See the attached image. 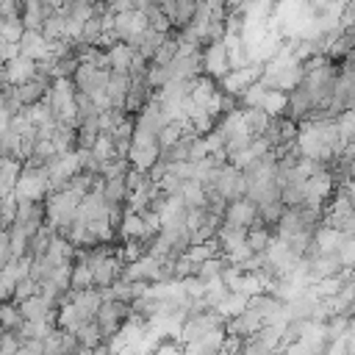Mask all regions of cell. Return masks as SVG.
<instances>
[{
  "instance_id": "35",
  "label": "cell",
  "mask_w": 355,
  "mask_h": 355,
  "mask_svg": "<svg viewBox=\"0 0 355 355\" xmlns=\"http://www.w3.org/2000/svg\"><path fill=\"white\" fill-rule=\"evenodd\" d=\"M283 214H286V205L280 202V200H275V202H266V205H261L258 208V219L263 222V225H277L280 219H283Z\"/></svg>"
},
{
  "instance_id": "26",
  "label": "cell",
  "mask_w": 355,
  "mask_h": 355,
  "mask_svg": "<svg viewBox=\"0 0 355 355\" xmlns=\"http://www.w3.org/2000/svg\"><path fill=\"white\" fill-rule=\"evenodd\" d=\"M25 324L17 302H0V330L3 333H19Z\"/></svg>"
},
{
  "instance_id": "21",
  "label": "cell",
  "mask_w": 355,
  "mask_h": 355,
  "mask_svg": "<svg viewBox=\"0 0 355 355\" xmlns=\"http://www.w3.org/2000/svg\"><path fill=\"white\" fill-rule=\"evenodd\" d=\"M128 89H130V72H111L108 75V97H111V105L114 108H122L125 105Z\"/></svg>"
},
{
  "instance_id": "16",
  "label": "cell",
  "mask_w": 355,
  "mask_h": 355,
  "mask_svg": "<svg viewBox=\"0 0 355 355\" xmlns=\"http://www.w3.org/2000/svg\"><path fill=\"white\" fill-rule=\"evenodd\" d=\"M272 241H275V230L269 225H263L261 219L252 227H247V247H250L252 255H263Z\"/></svg>"
},
{
  "instance_id": "28",
  "label": "cell",
  "mask_w": 355,
  "mask_h": 355,
  "mask_svg": "<svg viewBox=\"0 0 355 355\" xmlns=\"http://www.w3.org/2000/svg\"><path fill=\"white\" fill-rule=\"evenodd\" d=\"M225 266H230L225 258H211V261H205V263L197 266V275H194V277H197L202 286H208V283H214V280H222Z\"/></svg>"
},
{
  "instance_id": "30",
  "label": "cell",
  "mask_w": 355,
  "mask_h": 355,
  "mask_svg": "<svg viewBox=\"0 0 355 355\" xmlns=\"http://www.w3.org/2000/svg\"><path fill=\"white\" fill-rule=\"evenodd\" d=\"M241 114H244V122H247V128L252 130V136H263L266 128L272 125V116H269L266 111H261V108H244Z\"/></svg>"
},
{
  "instance_id": "42",
  "label": "cell",
  "mask_w": 355,
  "mask_h": 355,
  "mask_svg": "<svg viewBox=\"0 0 355 355\" xmlns=\"http://www.w3.org/2000/svg\"><path fill=\"white\" fill-rule=\"evenodd\" d=\"M155 355H183V349L178 347V341H161Z\"/></svg>"
},
{
  "instance_id": "9",
  "label": "cell",
  "mask_w": 355,
  "mask_h": 355,
  "mask_svg": "<svg viewBox=\"0 0 355 355\" xmlns=\"http://www.w3.org/2000/svg\"><path fill=\"white\" fill-rule=\"evenodd\" d=\"M161 11L166 14L172 31H183L191 25L194 14H197V3L194 0H164L161 3Z\"/></svg>"
},
{
  "instance_id": "40",
  "label": "cell",
  "mask_w": 355,
  "mask_h": 355,
  "mask_svg": "<svg viewBox=\"0 0 355 355\" xmlns=\"http://www.w3.org/2000/svg\"><path fill=\"white\" fill-rule=\"evenodd\" d=\"M22 8H25V3L0 0V17H3V19H22Z\"/></svg>"
},
{
  "instance_id": "39",
  "label": "cell",
  "mask_w": 355,
  "mask_h": 355,
  "mask_svg": "<svg viewBox=\"0 0 355 355\" xmlns=\"http://www.w3.org/2000/svg\"><path fill=\"white\" fill-rule=\"evenodd\" d=\"M19 349H22L19 333H3L0 336V355H19Z\"/></svg>"
},
{
  "instance_id": "2",
  "label": "cell",
  "mask_w": 355,
  "mask_h": 355,
  "mask_svg": "<svg viewBox=\"0 0 355 355\" xmlns=\"http://www.w3.org/2000/svg\"><path fill=\"white\" fill-rule=\"evenodd\" d=\"M128 319H130V305L116 302V300H103V305H100V311L94 316V322H97V327H100L105 341L119 336V330L128 324Z\"/></svg>"
},
{
  "instance_id": "31",
  "label": "cell",
  "mask_w": 355,
  "mask_h": 355,
  "mask_svg": "<svg viewBox=\"0 0 355 355\" xmlns=\"http://www.w3.org/2000/svg\"><path fill=\"white\" fill-rule=\"evenodd\" d=\"M227 297H230V288H227L222 280H214V283H208V286H205L202 302H205V308H208V311H216Z\"/></svg>"
},
{
  "instance_id": "18",
  "label": "cell",
  "mask_w": 355,
  "mask_h": 355,
  "mask_svg": "<svg viewBox=\"0 0 355 355\" xmlns=\"http://www.w3.org/2000/svg\"><path fill=\"white\" fill-rule=\"evenodd\" d=\"M108 53V64H111V72H130L133 67V58H136V50L125 42H116L114 47L105 50Z\"/></svg>"
},
{
  "instance_id": "44",
  "label": "cell",
  "mask_w": 355,
  "mask_h": 355,
  "mask_svg": "<svg viewBox=\"0 0 355 355\" xmlns=\"http://www.w3.org/2000/svg\"><path fill=\"white\" fill-rule=\"evenodd\" d=\"M349 283H352V288H355V272H349Z\"/></svg>"
},
{
  "instance_id": "3",
  "label": "cell",
  "mask_w": 355,
  "mask_h": 355,
  "mask_svg": "<svg viewBox=\"0 0 355 355\" xmlns=\"http://www.w3.org/2000/svg\"><path fill=\"white\" fill-rule=\"evenodd\" d=\"M263 67H266V64L252 61V64H247V67H241V69H230V72L219 80L222 92H225V94H230V97H239V100H241V94L263 78Z\"/></svg>"
},
{
  "instance_id": "10",
  "label": "cell",
  "mask_w": 355,
  "mask_h": 355,
  "mask_svg": "<svg viewBox=\"0 0 355 355\" xmlns=\"http://www.w3.org/2000/svg\"><path fill=\"white\" fill-rule=\"evenodd\" d=\"M55 11H58V3H50V0H44V3H39V0H28L25 8H22V28H25V31H39V33H42L44 22H47Z\"/></svg>"
},
{
  "instance_id": "41",
  "label": "cell",
  "mask_w": 355,
  "mask_h": 355,
  "mask_svg": "<svg viewBox=\"0 0 355 355\" xmlns=\"http://www.w3.org/2000/svg\"><path fill=\"white\" fill-rule=\"evenodd\" d=\"M11 261H14V255H11V236H8V230L3 227V230H0V272H3Z\"/></svg>"
},
{
  "instance_id": "20",
  "label": "cell",
  "mask_w": 355,
  "mask_h": 355,
  "mask_svg": "<svg viewBox=\"0 0 355 355\" xmlns=\"http://www.w3.org/2000/svg\"><path fill=\"white\" fill-rule=\"evenodd\" d=\"M180 200H183L186 211H202L205 202H208V191L197 180H186L183 189H180Z\"/></svg>"
},
{
  "instance_id": "22",
  "label": "cell",
  "mask_w": 355,
  "mask_h": 355,
  "mask_svg": "<svg viewBox=\"0 0 355 355\" xmlns=\"http://www.w3.org/2000/svg\"><path fill=\"white\" fill-rule=\"evenodd\" d=\"M119 236L125 239V241H130V239H155L150 230H147V225H144V219L139 216V214H125V219H122V227H119Z\"/></svg>"
},
{
  "instance_id": "23",
  "label": "cell",
  "mask_w": 355,
  "mask_h": 355,
  "mask_svg": "<svg viewBox=\"0 0 355 355\" xmlns=\"http://www.w3.org/2000/svg\"><path fill=\"white\" fill-rule=\"evenodd\" d=\"M75 338H78L80 349H97V347L105 344V338H103V333H100V327H97L94 319H92V322H83V324L75 330Z\"/></svg>"
},
{
  "instance_id": "5",
  "label": "cell",
  "mask_w": 355,
  "mask_h": 355,
  "mask_svg": "<svg viewBox=\"0 0 355 355\" xmlns=\"http://www.w3.org/2000/svg\"><path fill=\"white\" fill-rule=\"evenodd\" d=\"M202 72L211 75L214 80H222L230 72V55H227V44L225 42L205 44V50H202Z\"/></svg>"
},
{
  "instance_id": "32",
  "label": "cell",
  "mask_w": 355,
  "mask_h": 355,
  "mask_svg": "<svg viewBox=\"0 0 355 355\" xmlns=\"http://www.w3.org/2000/svg\"><path fill=\"white\" fill-rule=\"evenodd\" d=\"M92 155H94L100 164H108L111 158H119L116 150H114L111 133H100V136H97V141H94V147H92Z\"/></svg>"
},
{
  "instance_id": "7",
  "label": "cell",
  "mask_w": 355,
  "mask_h": 355,
  "mask_svg": "<svg viewBox=\"0 0 355 355\" xmlns=\"http://www.w3.org/2000/svg\"><path fill=\"white\" fill-rule=\"evenodd\" d=\"M122 277H125V280H133V283H147V286H153V283L161 280V261L153 258V255H144V258L128 263L125 272H122Z\"/></svg>"
},
{
  "instance_id": "14",
  "label": "cell",
  "mask_w": 355,
  "mask_h": 355,
  "mask_svg": "<svg viewBox=\"0 0 355 355\" xmlns=\"http://www.w3.org/2000/svg\"><path fill=\"white\" fill-rule=\"evenodd\" d=\"M72 305L78 308V316L83 322H92L103 305V291L100 288H86V291H72Z\"/></svg>"
},
{
  "instance_id": "34",
  "label": "cell",
  "mask_w": 355,
  "mask_h": 355,
  "mask_svg": "<svg viewBox=\"0 0 355 355\" xmlns=\"http://www.w3.org/2000/svg\"><path fill=\"white\" fill-rule=\"evenodd\" d=\"M86 288H94L92 266L89 263H75V269H72V291H86Z\"/></svg>"
},
{
  "instance_id": "12",
  "label": "cell",
  "mask_w": 355,
  "mask_h": 355,
  "mask_svg": "<svg viewBox=\"0 0 355 355\" xmlns=\"http://www.w3.org/2000/svg\"><path fill=\"white\" fill-rule=\"evenodd\" d=\"M19 55H25L31 61H44L50 55V42L39 31H25L19 39Z\"/></svg>"
},
{
  "instance_id": "37",
  "label": "cell",
  "mask_w": 355,
  "mask_h": 355,
  "mask_svg": "<svg viewBox=\"0 0 355 355\" xmlns=\"http://www.w3.org/2000/svg\"><path fill=\"white\" fill-rule=\"evenodd\" d=\"M169 80H172V75H169V69H166V67L150 64V69H147V86H150V89H158V92H161Z\"/></svg>"
},
{
  "instance_id": "4",
  "label": "cell",
  "mask_w": 355,
  "mask_h": 355,
  "mask_svg": "<svg viewBox=\"0 0 355 355\" xmlns=\"http://www.w3.org/2000/svg\"><path fill=\"white\" fill-rule=\"evenodd\" d=\"M122 272H125V261H122V255L119 252H108V255H103L100 261H94L92 263V277H94V288H100V291H105V288H111L119 277H122Z\"/></svg>"
},
{
  "instance_id": "27",
  "label": "cell",
  "mask_w": 355,
  "mask_h": 355,
  "mask_svg": "<svg viewBox=\"0 0 355 355\" xmlns=\"http://www.w3.org/2000/svg\"><path fill=\"white\" fill-rule=\"evenodd\" d=\"M103 197L111 205H125L128 202V183H125V178H108L103 183Z\"/></svg>"
},
{
  "instance_id": "11",
  "label": "cell",
  "mask_w": 355,
  "mask_h": 355,
  "mask_svg": "<svg viewBox=\"0 0 355 355\" xmlns=\"http://www.w3.org/2000/svg\"><path fill=\"white\" fill-rule=\"evenodd\" d=\"M17 308H19V313H22V319L25 322H44V319H55V305L50 302V300H44L42 294H36V297H31V300H22V302H17Z\"/></svg>"
},
{
  "instance_id": "15",
  "label": "cell",
  "mask_w": 355,
  "mask_h": 355,
  "mask_svg": "<svg viewBox=\"0 0 355 355\" xmlns=\"http://www.w3.org/2000/svg\"><path fill=\"white\" fill-rule=\"evenodd\" d=\"M158 158H161V147H158V144L130 147V155H128L130 166H133L136 172H144V175H150V169L158 164Z\"/></svg>"
},
{
  "instance_id": "36",
  "label": "cell",
  "mask_w": 355,
  "mask_h": 355,
  "mask_svg": "<svg viewBox=\"0 0 355 355\" xmlns=\"http://www.w3.org/2000/svg\"><path fill=\"white\" fill-rule=\"evenodd\" d=\"M17 208H19V200L14 194H8V197L0 200V227L8 230L17 222Z\"/></svg>"
},
{
  "instance_id": "6",
  "label": "cell",
  "mask_w": 355,
  "mask_h": 355,
  "mask_svg": "<svg viewBox=\"0 0 355 355\" xmlns=\"http://www.w3.org/2000/svg\"><path fill=\"white\" fill-rule=\"evenodd\" d=\"M258 222V205L250 200V197H241V200H233L227 202V211H225V222L222 225H230V227H252Z\"/></svg>"
},
{
  "instance_id": "38",
  "label": "cell",
  "mask_w": 355,
  "mask_h": 355,
  "mask_svg": "<svg viewBox=\"0 0 355 355\" xmlns=\"http://www.w3.org/2000/svg\"><path fill=\"white\" fill-rule=\"evenodd\" d=\"M42 291V286L36 283V280H31V277H25V280H19L17 283V288H14V302H22V300H31V297H36Z\"/></svg>"
},
{
  "instance_id": "19",
  "label": "cell",
  "mask_w": 355,
  "mask_h": 355,
  "mask_svg": "<svg viewBox=\"0 0 355 355\" xmlns=\"http://www.w3.org/2000/svg\"><path fill=\"white\" fill-rule=\"evenodd\" d=\"M53 147L58 155H69V153H78V128H67V125H58L50 136Z\"/></svg>"
},
{
  "instance_id": "1",
  "label": "cell",
  "mask_w": 355,
  "mask_h": 355,
  "mask_svg": "<svg viewBox=\"0 0 355 355\" xmlns=\"http://www.w3.org/2000/svg\"><path fill=\"white\" fill-rule=\"evenodd\" d=\"M50 194V175L47 169H28L22 166V175L14 186V197L17 200H31V202H44V197Z\"/></svg>"
},
{
  "instance_id": "25",
  "label": "cell",
  "mask_w": 355,
  "mask_h": 355,
  "mask_svg": "<svg viewBox=\"0 0 355 355\" xmlns=\"http://www.w3.org/2000/svg\"><path fill=\"white\" fill-rule=\"evenodd\" d=\"M53 239H55L53 227H50V225H44L36 236H31V241H28V258H31V261L44 258V255H47V250H50V244H53Z\"/></svg>"
},
{
  "instance_id": "13",
  "label": "cell",
  "mask_w": 355,
  "mask_h": 355,
  "mask_svg": "<svg viewBox=\"0 0 355 355\" xmlns=\"http://www.w3.org/2000/svg\"><path fill=\"white\" fill-rule=\"evenodd\" d=\"M308 269H311V280L313 283H322V280H330V277H338L344 269H341V261L338 255H313L308 261Z\"/></svg>"
},
{
  "instance_id": "33",
  "label": "cell",
  "mask_w": 355,
  "mask_h": 355,
  "mask_svg": "<svg viewBox=\"0 0 355 355\" xmlns=\"http://www.w3.org/2000/svg\"><path fill=\"white\" fill-rule=\"evenodd\" d=\"M55 269H58V266H55L50 258H36V261H31V280H36L39 286H44V283L53 277Z\"/></svg>"
},
{
  "instance_id": "29",
  "label": "cell",
  "mask_w": 355,
  "mask_h": 355,
  "mask_svg": "<svg viewBox=\"0 0 355 355\" xmlns=\"http://www.w3.org/2000/svg\"><path fill=\"white\" fill-rule=\"evenodd\" d=\"M80 324H83V319L78 316V308H75L72 302H67V305H61V308L55 311V327H58V330L75 333Z\"/></svg>"
},
{
  "instance_id": "43",
  "label": "cell",
  "mask_w": 355,
  "mask_h": 355,
  "mask_svg": "<svg viewBox=\"0 0 355 355\" xmlns=\"http://www.w3.org/2000/svg\"><path fill=\"white\" fill-rule=\"evenodd\" d=\"M347 355H355V336H347Z\"/></svg>"
},
{
  "instance_id": "24",
  "label": "cell",
  "mask_w": 355,
  "mask_h": 355,
  "mask_svg": "<svg viewBox=\"0 0 355 355\" xmlns=\"http://www.w3.org/2000/svg\"><path fill=\"white\" fill-rule=\"evenodd\" d=\"M261 111H266L272 119L277 116H286L288 114V94L286 92H277V89H269L263 103H261Z\"/></svg>"
},
{
  "instance_id": "8",
  "label": "cell",
  "mask_w": 355,
  "mask_h": 355,
  "mask_svg": "<svg viewBox=\"0 0 355 355\" xmlns=\"http://www.w3.org/2000/svg\"><path fill=\"white\" fill-rule=\"evenodd\" d=\"M50 86L53 80L44 78V75H33L31 80H25L22 86H17V97L22 103V108H33V105H42L50 94Z\"/></svg>"
},
{
  "instance_id": "17",
  "label": "cell",
  "mask_w": 355,
  "mask_h": 355,
  "mask_svg": "<svg viewBox=\"0 0 355 355\" xmlns=\"http://www.w3.org/2000/svg\"><path fill=\"white\" fill-rule=\"evenodd\" d=\"M36 75V61H31V58H25V55H17L14 61H8L6 64V78H8V83L17 89V86H22L25 80H31Z\"/></svg>"
}]
</instances>
